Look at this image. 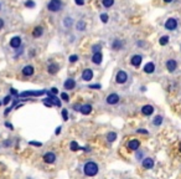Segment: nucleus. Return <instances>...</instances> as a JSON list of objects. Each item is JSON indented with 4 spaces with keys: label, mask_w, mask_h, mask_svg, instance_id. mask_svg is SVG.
<instances>
[{
    "label": "nucleus",
    "mask_w": 181,
    "mask_h": 179,
    "mask_svg": "<svg viewBox=\"0 0 181 179\" xmlns=\"http://www.w3.org/2000/svg\"><path fill=\"white\" fill-rule=\"evenodd\" d=\"M84 174L87 175V177H94L97 173H98V166L94 162H88L84 164Z\"/></svg>",
    "instance_id": "nucleus-1"
},
{
    "label": "nucleus",
    "mask_w": 181,
    "mask_h": 179,
    "mask_svg": "<svg viewBox=\"0 0 181 179\" xmlns=\"http://www.w3.org/2000/svg\"><path fill=\"white\" fill-rule=\"evenodd\" d=\"M47 9L52 13H57L62 9V1L61 0H50V3L47 4Z\"/></svg>",
    "instance_id": "nucleus-2"
},
{
    "label": "nucleus",
    "mask_w": 181,
    "mask_h": 179,
    "mask_svg": "<svg viewBox=\"0 0 181 179\" xmlns=\"http://www.w3.org/2000/svg\"><path fill=\"white\" fill-rule=\"evenodd\" d=\"M178 28V20L175 17H170L165 21V29L166 30H170V31H174Z\"/></svg>",
    "instance_id": "nucleus-3"
},
{
    "label": "nucleus",
    "mask_w": 181,
    "mask_h": 179,
    "mask_svg": "<svg viewBox=\"0 0 181 179\" xmlns=\"http://www.w3.org/2000/svg\"><path fill=\"white\" fill-rule=\"evenodd\" d=\"M128 80V75L125 71H118V73H117V76H115V81H117V83H125Z\"/></svg>",
    "instance_id": "nucleus-4"
},
{
    "label": "nucleus",
    "mask_w": 181,
    "mask_h": 179,
    "mask_svg": "<svg viewBox=\"0 0 181 179\" xmlns=\"http://www.w3.org/2000/svg\"><path fill=\"white\" fill-rule=\"evenodd\" d=\"M47 91H45V90H41V91H25V92H22L20 93V97H26V96H42L45 95Z\"/></svg>",
    "instance_id": "nucleus-5"
},
{
    "label": "nucleus",
    "mask_w": 181,
    "mask_h": 179,
    "mask_svg": "<svg viewBox=\"0 0 181 179\" xmlns=\"http://www.w3.org/2000/svg\"><path fill=\"white\" fill-rule=\"evenodd\" d=\"M166 69L169 72H174V71L178 69V62H176V60L174 59H170L166 61Z\"/></svg>",
    "instance_id": "nucleus-6"
},
{
    "label": "nucleus",
    "mask_w": 181,
    "mask_h": 179,
    "mask_svg": "<svg viewBox=\"0 0 181 179\" xmlns=\"http://www.w3.org/2000/svg\"><path fill=\"white\" fill-rule=\"evenodd\" d=\"M46 95H47V97H48L47 100L50 101L52 104H55V106H57V107H61V101H60L55 95H52L51 92H46Z\"/></svg>",
    "instance_id": "nucleus-7"
},
{
    "label": "nucleus",
    "mask_w": 181,
    "mask_h": 179,
    "mask_svg": "<svg viewBox=\"0 0 181 179\" xmlns=\"http://www.w3.org/2000/svg\"><path fill=\"white\" fill-rule=\"evenodd\" d=\"M143 61V57H141V55H134V56H131V60H130V63L133 65L134 67H139L140 66V63Z\"/></svg>",
    "instance_id": "nucleus-8"
},
{
    "label": "nucleus",
    "mask_w": 181,
    "mask_h": 179,
    "mask_svg": "<svg viewBox=\"0 0 181 179\" xmlns=\"http://www.w3.org/2000/svg\"><path fill=\"white\" fill-rule=\"evenodd\" d=\"M10 46L13 48H19L21 46V37L20 36H14L10 40Z\"/></svg>",
    "instance_id": "nucleus-9"
},
{
    "label": "nucleus",
    "mask_w": 181,
    "mask_h": 179,
    "mask_svg": "<svg viewBox=\"0 0 181 179\" xmlns=\"http://www.w3.org/2000/svg\"><path fill=\"white\" fill-rule=\"evenodd\" d=\"M93 78V71L91 69H86L82 72V80L83 81H91Z\"/></svg>",
    "instance_id": "nucleus-10"
},
{
    "label": "nucleus",
    "mask_w": 181,
    "mask_h": 179,
    "mask_svg": "<svg viewBox=\"0 0 181 179\" xmlns=\"http://www.w3.org/2000/svg\"><path fill=\"white\" fill-rule=\"evenodd\" d=\"M119 102V96L117 93H111L108 97H107V103L108 104H115Z\"/></svg>",
    "instance_id": "nucleus-11"
},
{
    "label": "nucleus",
    "mask_w": 181,
    "mask_h": 179,
    "mask_svg": "<svg viewBox=\"0 0 181 179\" xmlns=\"http://www.w3.org/2000/svg\"><path fill=\"white\" fill-rule=\"evenodd\" d=\"M63 87H65L66 90H73L74 87H76V81H74L73 78H68V80L65 81Z\"/></svg>",
    "instance_id": "nucleus-12"
},
{
    "label": "nucleus",
    "mask_w": 181,
    "mask_h": 179,
    "mask_svg": "<svg viewBox=\"0 0 181 179\" xmlns=\"http://www.w3.org/2000/svg\"><path fill=\"white\" fill-rule=\"evenodd\" d=\"M153 112H154V107L150 106V104H145L141 108V113L144 116H150V114H153Z\"/></svg>",
    "instance_id": "nucleus-13"
},
{
    "label": "nucleus",
    "mask_w": 181,
    "mask_h": 179,
    "mask_svg": "<svg viewBox=\"0 0 181 179\" xmlns=\"http://www.w3.org/2000/svg\"><path fill=\"white\" fill-rule=\"evenodd\" d=\"M44 159H45V162H46V163H54L56 160V155H55V153L48 152V153H46V154L44 155Z\"/></svg>",
    "instance_id": "nucleus-14"
},
{
    "label": "nucleus",
    "mask_w": 181,
    "mask_h": 179,
    "mask_svg": "<svg viewBox=\"0 0 181 179\" xmlns=\"http://www.w3.org/2000/svg\"><path fill=\"white\" fill-rule=\"evenodd\" d=\"M22 75H24V76H32L34 75V67L31 66V65H26L24 69H22Z\"/></svg>",
    "instance_id": "nucleus-15"
},
{
    "label": "nucleus",
    "mask_w": 181,
    "mask_h": 179,
    "mask_svg": "<svg viewBox=\"0 0 181 179\" xmlns=\"http://www.w3.org/2000/svg\"><path fill=\"white\" fill-rule=\"evenodd\" d=\"M58 70H60V66L57 65V63H50V65H48V67H47L48 73H51V75L57 73Z\"/></svg>",
    "instance_id": "nucleus-16"
},
{
    "label": "nucleus",
    "mask_w": 181,
    "mask_h": 179,
    "mask_svg": "<svg viewBox=\"0 0 181 179\" xmlns=\"http://www.w3.org/2000/svg\"><path fill=\"white\" fill-rule=\"evenodd\" d=\"M143 167H144L145 169H152L154 167V160L152 158H145L143 160Z\"/></svg>",
    "instance_id": "nucleus-17"
},
{
    "label": "nucleus",
    "mask_w": 181,
    "mask_h": 179,
    "mask_svg": "<svg viewBox=\"0 0 181 179\" xmlns=\"http://www.w3.org/2000/svg\"><path fill=\"white\" fill-rule=\"evenodd\" d=\"M80 112L82 114H89L92 112V106L91 104H82L80 108Z\"/></svg>",
    "instance_id": "nucleus-18"
},
{
    "label": "nucleus",
    "mask_w": 181,
    "mask_h": 179,
    "mask_svg": "<svg viewBox=\"0 0 181 179\" xmlns=\"http://www.w3.org/2000/svg\"><path fill=\"white\" fill-rule=\"evenodd\" d=\"M102 59H103V56H102L101 52H96V54H93L92 62L96 63V65H99V63H102Z\"/></svg>",
    "instance_id": "nucleus-19"
},
{
    "label": "nucleus",
    "mask_w": 181,
    "mask_h": 179,
    "mask_svg": "<svg viewBox=\"0 0 181 179\" xmlns=\"http://www.w3.org/2000/svg\"><path fill=\"white\" fill-rule=\"evenodd\" d=\"M154 71H155V65H154L153 62H148L144 66V72L145 73H153Z\"/></svg>",
    "instance_id": "nucleus-20"
},
{
    "label": "nucleus",
    "mask_w": 181,
    "mask_h": 179,
    "mask_svg": "<svg viewBox=\"0 0 181 179\" xmlns=\"http://www.w3.org/2000/svg\"><path fill=\"white\" fill-rule=\"evenodd\" d=\"M139 145H140V142H139L138 139H131L129 143H128L129 149H133V151H137V149L139 148Z\"/></svg>",
    "instance_id": "nucleus-21"
},
{
    "label": "nucleus",
    "mask_w": 181,
    "mask_h": 179,
    "mask_svg": "<svg viewBox=\"0 0 181 179\" xmlns=\"http://www.w3.org/2000/svg\"><path fill=\"white\" fill-rule=\"evenodd\" d=\"M123 41L122 40H114L113 41V44H112V47H113V50H122L123 48Z\"/></svg>",
    "instance_id": "nucleus-22"
},
{
    "label": "nucleus",
    "mask_w": 181,
    "mask_h": 179,
    "mask_svg": "<svg viewBox=\"0 0 181 179\" xmlns=\"http://www.w3.org/2000/svg\"><path fill=\"white\" fill-rule=\"evenodd\" d=\"M42 34H44L42 26H36V28L34 29V31H32V36L34 37H40V36H42Z\"/></svg>",
    "instance_id": "nucleus-23"
},
{
    "label": "nucleus",
    "mask_w": 181,
    "mask_h": 179,
    "mask_svg": "<svg viewBox=\"0 0 181 179\" xmlns=\"http://www.w3.org/2000/svg\"><path fill=\"white\" fill-rule=\"evenodd\" d=\"M72 24H73V20H72V17H70V16H66V17H65V20H63V25H65V28L70 29L71 26H72Z\"/></svg>",
    "instance_id": "nucleus-24"
},
{
    "label": "nucleus",
    "mask_w": 181,
    "mask_h": 179,
    "mask_svg": "<svg viewBox=\"0 0 181 179\" xmlns=\"http://www.w3.org/2000/svg\"><path fill=\"white\" fill-rule=\"evenodd\" d=\"M76 28H77L78 31H84V30H86V22L83 20H80L76 24Z\"/></svg>",
    "instance_id": "nucleus-25"
},
{
    "label": "nucleus",
    "mask_w": 181,
    "mask_h": 179,
    "mask_svg": "<svg viewBox=\"0 0 181 179\" xmlns=\"http://www.w3.org/2000/svg\"><path fill=\"white\" fill-rule=\"evenodd\" d=\"M159 44L161 45V46H165V45H168L169 44V36H161L160 37V40H159Z\"/></svg>",
    "instance_id": "nucleus-26"
},
{
    "label": "nucleus",
    "mask_w": 181,
    "mask_h": 179,
    "mask_svg": "<svg viewBox=\"0 0 181 179\" xmlns=\"http://www.w3.org/2000/svg\"><path fill=\"white\" fill-rule=\"evenodd\" d=\"M153 123H154V126H160L161 123H163V117H161V116H156V117L154 118Z\"/></svg>",
    "instance_id": "nucleus-27"
},
{
    "label": "nucleus",
    "mask_w": 181,
    "mask_h": 179,
    "mask_svg": "<svg viewBox=\"0 0 181 179\" xmlns=\"http://www.w3.org/2000/svg\"><path fill=\"white\" fill-rule=\"evenodd\" d=\"M102 4L104 7H111L114 4V0H102Z\"/></svg>",
    "instance_id": "nucleus-28"
},
{
    "label": "nucleus",
    "mask_w": 181,
    "mask_h": 179,
    "mask_svg": "<svg viewBox=\"0 0 181 179\" xmlns=\"http://www.w3.org/2000/svg\"><path fill=\"white\" fill-rule=\"evenodd\" d=\"M107 139L109 142H114L117 139V133L114 132H111V133H108V136H107Z\"/></svg>",
    "instance_id": "nucleus-29"
},
{
    "label": "nucleus",
    "mask_w": 181,
    "mask_h": 179,
    "mask_svg": "<svg viewBox=\"0 0 181 179\" xmlns=\"http://www.w3.org/2000/svg\"><path fill=\"white\" fill-rule=\"evenodd\" d=\"M78 149H80V145H78L77 142H74V141L71 142V151L76 152V151H78Z\"/></svg>",
    "instance_id": "nucleus-30"
},
{
    "label": "nucleus",
    "mask_w": 181,
    "mask_h": 179,
    "mask_svg": "<svg viewBox=\"0 0 181 179\" xmlns=\"http://www.w3.org/2000/svg\"><path fill=\"white\" fill-rule=\"evenodd\" d=\"M101 20H102V22H103V24H107V22H108V20H109V16H108V14H105V13L101 14Z\"/></svg>",
    "instance_id": "nucleus-31"
},
{
    "label": "nucleus",
    "mask_w": 181,
    "mask_h": 179,
    "mask_svg": "<svg viewBox=\"0 0 181 179\" xmlns=\"http://www.w3.org/2000/svg\"><path fill=\"white\" fill-rule=\"evenodd\" d=\"M101 48H102L101 45H98V44L93 45V46H92V51H93V54H96V52H101Z\"/></svg>",
    "instance_id": "nucleus-32"
},
{
    "label": "nucleus",
    "mask_w": 181,
    "mask_h": 179,
    "mask_svg": "<svg viewBox=\"0 0 181 179\" xmlns=\"http://www.w3.org/2000/svg\"><path fill=\"white\" fill-rule=\"evenodd\" d=\"M25 6L26 7H31V9H32V7H35V3H34L32 0H29V1L25 3Z\"/></svg>",
    "instance_id": "nucleus-33"
},
{
    "label": "nucleus",
    "mask_w": 181,
    "mask_h": 179,
    "mask_svg": "<svg viewBox=\"0 0 181 179\" xmlns=\"http://www.w3.org/2000/svg\"><path fill=\"white\" fill-rule=\"evenodd\" d=\"M62 117H63V121H68V113H67V110H62Z\"/></svg>",
    "instance_id": "nucleus-34"
},
{
    "label": "nucleus",
    "mask_w": 181,
    "mask_h": 179,
    "mask_svg": "<svg viewBox=\"0 0 181 179\" xmlns=\"http://www.w3.org/2000/svg\"><path fill=\"white\" fill-rule=\"evenodd\" d=\"M77 60H78V56H77V55H71V56H70V62L73 63V62H76Z\"/></svg>",
    "instance_id": "nucleus-35"
},
{
    "label": "nucleus",
    "mask_w": 181,
    "mask_h": 179,
    "mask_svg": "<svg viewBox=\"0 0 181 179\" xmlns=\"http://www.w3.org/2000/svg\"><path fill=\"white\" fill-rule=\"evenodd\" d=\"M61 100H63V101H68V100H70V97H68V95H67L66 92H62V93H61Z\"/></svg>",
    "instance_id": "nucleus-36"
},
{
    "label": "nucleus",
    "mask_w": 181,
    "mask_h": 179,
    "mask_svg": "<svg viewBox=\"0 0 181 179\" xmlns=\"http://www.w3.org/2000/svg\"><path fill=\"white\" fill-rule=\"evenodd\" d=\"M74 3H76L77 5H80V6L84 5V0H74Z\"/></svg>",
    "instance_id": "nucleus-37"
},
{
    "label": "nucleus",
    "mask_w": 181,
    "mask_h": 179,
    "mask_svg": "<svg viewBox=\"0 0 181 179\" xmlns=\"http://www.w3.org/2000/svg\"><path fill=\"white\" fill-rule=\"evenodd\" d=\"M10 100H11V97L10 96H6L5 98H4V104H7V103L10 102Z\"/></svg>",
    "instance_id": "nucleus-38"
},
{
    "label": "nucleus",
    "mask_w": 181,
    "mask_h": 179,
    "mask_svg": "<svg viewBox=\"0 0 181 179\" xmlns=\"http://www.w3.org/2000/svg\"><path fill=\"white\" fill-rule=\"evenodd\" d=\"M51 93H52V95H57V93H58V90L56 88V87H52V88H51Z\"/></svg>",
    "instance_id": "nucleus-39"
},
{
    "label": "nucleus",
    "mask_w": 181,
    "mask_h": 179,
    "mask_svg": "<svg viewBox=\"0 0 181 179\" xmlns=\"http://www.w3.org/2000/svg\"><path fill=\"white\" fill-rule=\"evenodd\" d=\"M31 145H36V147H41V143L40 142H30Z\"/></svg>",
    "instance_id": "nucleus-40"
},
{
    "label": "nucleus",
    "mask_w": 181,
    "mask_h": 179,
    "mask_svg": "<svg viewBox=\"0 0 181 179\" xmlns=\"http://www.w3.org/2000/svg\"><path fill=\"white\" fill-rule=\"evenodd\" d=\"M89 88H98V90H99L101 88V85H98V83L97 85H91Z\"/></svg>",
    "instance_id": "nucleus-41"
},
{
    "label": "nucleus",
    "mask_w": 181,
    "mask_h": 179,
    "mask_svg": "<svg viewBox=\"0 0 181 179\" xmlns=\"http://www.w3.org/2000/svg\"><path fill=\"white\" fill-rule=\"evenodd\" d=\"M138 133H144V134H148V131H145V129H138Z\"/></svg>",
    "instance_id": "nucleus-42"
},
{
    "label": "nucleus",
    "mask_w": 181,
    "mask_h": 179,
    "mask_svg": "<svg viewBox=\"0 0 181 179\" xmlns=\"http://www.w3.org/2000/svg\"><path fill=\"white\" fill-rule=\"evenodd\" d=\"M55 133H56V134H60V133H61V127H57V128H56V131H55Z\"/></svg>",
    "instance_id": "nucleus-43"
},
{
    "label": "nucleus",
    "mask_w": 181,
    "mask_h": 179,
    "mask_svg": "<svg viewBox=\"0 0 181 179\" xmlns=\"http://www.w3.org/2000/svg\"><path fill=\"white\" fill-rule=\"evenodd\" d=\"M4 28V20L3 19H0V30H1Z\"/></svg>",
    "instance_id": "nucleus-44"
},
{
    "label": "nucleus",
    "mask_w": 181,
    "mask_h": 179,
    "mask_svg": "<svg viewBox=\"0 0 181 179\" xmlns=\"http://www.w3.org/2000/svg\"><path fill=\"white\" fill-rule=\"evenodd\" d=\"M137 45H138V46H144V42H143V41H138Z\"/></svg>",
    "instance_id": "nucleus-45"
},
{
    "label": "nucleus",
    "mask_w": 181,
    "mask_h": 179,
    "mask_svg": "<svg viewBox=\"0 0 181 179\" xmlns=\"http://www.w3.org/2000/svg\"><path fill=\"white\" fill-rule=\"evenodd\" d=\"M5 126H6V127H9V128H11V129H13V126H11L10 123H7V122H6V123H5Z\"/></svg>",
    "instance_id": "nucleus-46"
},
{
    "label": "nucleus",
    "mask_w": 181,
    "mask_h": 179,
    "mask_svg": "<svg viewBox=\"0 0 181 179\" xmlns=\"http://www.w3.org/2000/svg\"><path fill=\"white\" fill-rule=\"evenodd\" d=\"M11 93H13V95H17V92H16V91H15V90H14V88H11Z\"/></svg>",
    "instance_id": "nucleus-47"
},
{
    "label": "nucleus",
    "mask_w": 181,
    "mask_h": 179,
    "mask_svg": "<svg viewBox=\"0 0 181 179\" xmlns=\"http://www.w3.org/2000/svg\"><path fill=\"white\" fill-rule=\"evenodd\" d=\"M164 1H165V3H171L172 0H164Z\"/></svg>",
    "instance_id": "nucleus-48"
},
{
    "label": "nucleus",
    "mask_w": 181,
    "mask_h": 179,
    "mask_svg": "<svg viewBox=\"0 0 181 179\" xmlns=\"http://www.w3.org/2000/svg\"><path fill=\"white\" fill-rule=\"evenodd\" d=\"M0 9H1V4H0Z\"/></svg>",
    "instance_id": "nucleus-49"
},
{
    "label": "nucleus",
    "mask_w": 181,
    "mask_h": 179,
    "mask_svg": "<svg viewBox=\"0 0 181 179\" xmlns=\"http://www.w3.org/2000/svg\"><path fill=\"white\" fill-rule=\"evenodd\" d=\"M180 148H181V145H180Z\"/></svg>",
    "instance_id": "nucleus-50"
}]
</instances>
